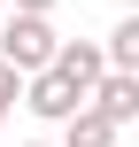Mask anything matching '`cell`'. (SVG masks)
Here are the masks:
<instances>
[{"mask_svg": "<svg viewBox=\"0 0 139 147\" xmlns=\"http://www.w3.org/2000/svg\"><path fill=\"white\" fill-rule=\"evenodd\" d=\"M31 147H46V140H31Z\"/></svg>", "mask_w": 139, "mask_h": 147, "instance_id": "obj_9", "label": "cell"}, {"mask_svg": "<svg viewBox=\"0 0 139 147\" xmlns=\"http://www.w3.org/2000/svg\"><path fill=\"white\" fill-rule=\"evenodd\" d=\"M54 47H62L54 16H8V23H0V62H8L15 78H39V70L54 62Z\"/></svg>", "mask_w": 139, "mask_h": 147, "instance_id": "obj_1", "label": "cell"}, {"mask_svg": "<svg viewBox=\"0 0 139 147\" xmlns=\"http://www.w3.org/2000/svg\"><path fill=\"white\" fill-rule=\"evenodd\" d=\"M15 101H23V78H15L8 62H0V124H8V109H15Z\"/></svg>", "mask_w": 139, "mask_h": 147, "instance_id": "obj_7", "label": "cell"}, {"mask_svg": "<svg viewBox=\"0 0 139 147\" xmlns=\"http://www.w3.org/2000/svg\"><path fill=\"white\" fill-rule=\"evenodd\" d=\"M85 109H101V116H108V124L124 132V124L139 116V78H124V70H108V78H101V85L85 93Z\"/></svg>", "mask_w": 139, "mask_h": 147, "instance_id": "obj_4", "label": "cell"}, {"mask_svg": "<svg viewBox=\"0 0 139 147\" xmlns=\"http://www.w3.org/2000/svg\"><path fill=\"white\" fill-rule=\"evenodd\" d=\"M0 8H8V0H0Z\"/></svg>", "mask_w": 139, "mask_h": 147, "instance_id": "obj_10", "label": "cell"}, {"mask_svg": "<svg viewBox=\"0 0 139 147\" xmlns=\"http://www.w3.org/2000/svg\"><path fill=\"white\" fill-rule=\"evenodd\" d=\"M46 70H54V78H70V85H77V93H93V85H101V78H108V62H101V47H93V39H62V47H54V62H46Z\"/></svg>", "mask_w": 139, "mask_h": 147, "instance_id": "obj_3", "label": "cell"}, {"mask_svg": "<svg viewBox=\"0 0 139 147\" xmlns=\"http://www.w3.org/2000/svg\"><path fill=\"white\" fill-rule=\"evenodd\" d=\"M8 8H15V16H54L62 0H8Z\"/></svg>", "mask_w": 139, "mask_h": 147, "instance_id": "obj_8", "label": "cell"}, {"mask_svg": "<svg viewBox=\"0 0 139 147\" xmlns=\"http://www.w3.org/2000/svg\"><path fill=\"white\" fill-rule=\"evenodd\" d=\"M23 109H31V116H46V124H62V116H77V109H85V93H77L70 78L39 70V78H23Z\"/></svg>", "mask_w": 139, "mask_h": 147, "instance_id": "obj_2", "label": "cell"}, {"mask_svg": "<svg viewBox=\"0 0 139 147\" xmlns=\"http://www.w3.org/2000/svg\"><path fill=\"white\" fill-rule=\"evenodd\" d=\"M101 62H108V70H124V78H139V16H124V23L108 31V47H101Z\"/></svg>", "mask_w": 139, "mask_h": 147, "instance_id": "obj_6", "label": "cell"}, {"mask_svg": "<svg viewBox=\"0 0 139 147\" xmlns=\"http://www.w3.org/2000/svg\"><path fill=\"white\" fill-rule=\"evenodd\" d=\"M62 147H116V124L101 109H77V116H62Z\"/></svg>", "mask_w": 139, "mask_h": 147, "instance_id": "obj_5", "label": "cell"}]
</instances>
